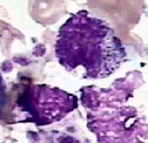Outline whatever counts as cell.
Segmentation results:
<instances>
[{
	"instance_id": "6da1fadb",
	"label": "cell",
	"mask_w": 148,
	"mask_h": 143,
	"mask_svg": "<svg viewBox=\"0 0 148 143\" xmlns=\"http://www.w3.org/2000/svg\"><path fill=\"white\" fill-rule=\"evenodd\" d=\"M143 83L140 72L132 70L107 88H81L87 128L98 143H147V110L136 100Z\"/></svg>"
},
{
	"instance_id": "7a4b0ae2",
	"label": "cell",
	"mask_w": 148,
	"mask_h": 143,
	"mask_svg": "<svg viewBox=\"0 0 148 143\" xmlns=\"http://www.w3.org/2000/svg\"><path fill=\"white\" fill-rule=\"evenodd\" d=\"M55 57L72 75L81 79H106L127 60V50L105 20L81 10L59 28Z\"/></svg>"
},
{
	"instance_id": "3957f363",
	"label": "cell",
	"mask_w": 148,
	"mask_h": 143,
	"mask_svg": "<svg viewBox=\"0 0 148 143\" xmlns=\"http://www.w3.org/2000/svg\"><path fill=\"white\" fill-rule=\"evenodd\" d=\"M79 99L74 94L48 84H29L16 102L18 122L48 126L65 118L78 109Z\"/></svg>"
},
{
	"instance_id": "277c9868",
	"label": "cell",
	"mask_w": 148,
	"mask_h": 143,
	"mask_svg": "<svg viewBox=\"0 0 148 143\" xmlns=\"http://www.w3.org/2000/svg\"><path fill=\"white\" fill-rule=\"evenodd\" d=\"M5 100H6V82L0 73V115H1L4 104H5Z\"/></svg>"
}]
</instances>
